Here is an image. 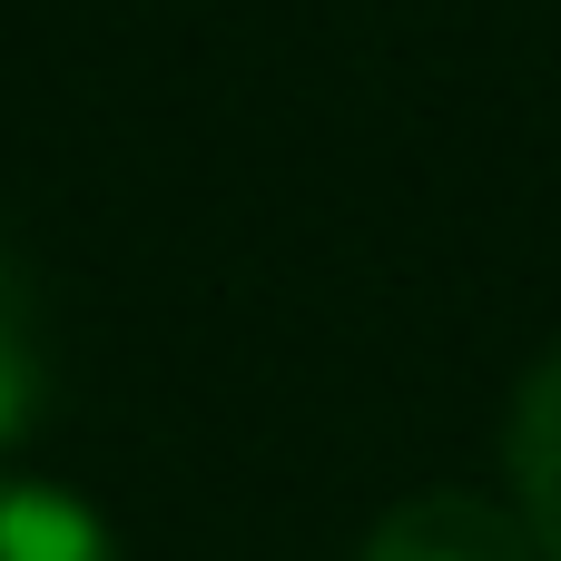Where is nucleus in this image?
<instances>
[{"mask_svg":"<svg viewBox=\"0 0 561 561\" xmlns=\"http://www.w3.org/2000/svg\"><path fill=\"white\" fill-rule=\"evenodd\" d=\"M355 561H542L523 513L493 503V493H463V483H434V493H404Z\"/></svg>","mask_w":561,"mask_h":561,"instance_id":"nucleus-1","label":"nucleus"},{"mask_svg":"<svg viewBox=\"0 0 561 561\" xmlns=\"http://www.w3.org/2000/svg\"><path fill=\"white\" fill-rule=\"evenodd\" d=\"M503 454H513V513H523L533 552L561 561V345L533 365V375H523Z\"/></svg>","mask_w":561,"mask_h":561,"instance_id":"nucleus-2","label":"nucleus"},{"mask_svg":"<svg viewBox=\"0 0 561 561\" xmlns=\"http://www.w3.org/2000/svg\"><path fill=\"white\" fill-rule=\"evenodd\" d=\"M49 404V335H39V276L20 237L0 227V444H20Z\"/></svg>","mask_w":561,"mask_h":561,"instance_id":"nucleus-3","label":"nucleus"},{"mask_svg":"<svg viewBox=\"0 0 561 561\" xmlns=\"http://www.w3.org/2000/svg\"><path fill=\"white\" fill-rule=\"evenodd\" d=\"M0 561H118L108 523L89 503H69L59 483L0 473Z\"/></svg>","mask_w":561,"mask_h":561,"instance_id":"nucleus-4","label":"nucleus"}]
</instances>
